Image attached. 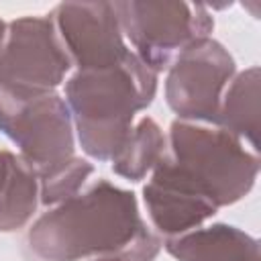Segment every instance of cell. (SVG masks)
<instances>
[{"label":"cell","instance_id":"obj_14","mask_svg":"<svg viewBox=\"0 0 261 261\" xmlns=\"http://www.w3.org/2000/svg\"><path fill=\"white\" fill-rule=\"evenodd\" d=\"M6 29H8V24L0 18V47H2V43H4V39H6Z\"/></svg>","mask_w":261,"mask_h":261},{"label":"cell","instance_id":"obj_4","mask_svg":"<svg viewBox=\"0 0 261 261\" xmlns=\"http://www.w3.org/2000/svg\"><path fill=\"white\" fill-rule=\"evenodd\" d=\"M0 133L18 147L39 181L75 157L73 120L57 92L20 96L0 86Z\"/></svg>","mask_w":261,"mask_h":261},{"label":"cell","instance_id":"obj_1","mask_svg":"<svg viewBox=\"0 0 261 261\" xmlns=\"http://www.w3.org/2000/svg\"><path fill=\"white\" fill-rule=\"evenodd\" d=\"M257 175L259 155L239 137L216 124L175 118L143 188L147 216L165 239L186 234L243 200Z\"/></svg>","mask_w":261,"mask_h":261},{"label":"cell","instance_id":"obj_7","mask_svg":"<svg viewBox=\"0 0 261 261\" xmlns=\"http://www.w3.org/2000/svg\"><path fill=\"white\" fill-rule=\"evenodd\" d=\"M234 71V57L222 43L212 37L196 41L167 69V106L179 120L214 124L222 92Z\"/></svg>","mask_w":261,"mask_h":261},{"label":"cell","instance_id":"obj_11","mask_svg":"<svg viewBox=\"0 0 261 261\" xmlns=\"http://www.w3.org/2000/svg\"><path fill=\"white\" fill-rule=\"evenodd\" d=\"M259 67L253 65L241 73H234L222 92L214 124L232 133L243 143H249L251 151H259Z\"/></svg>","mask_w":261,"mask_h":261},{"label":"cell","instance_id":"obj_10","mask_svg":"<svg viewBox=\"0 0 261 261\" xmlns=\"http://www.w3.org/2000/svg\"><path fill=\"white\" fill-rule=\"evenodd\" d=\"M39 206V177L18 155L0 149V232L29 224Z\"/></svg>","mask_w":261,"mask_h":261},{"label":"cell","instance_id":"obj_13","mask_svg":"<svg viewBox=\"0 0 261 261\" xmlns=\"http://www.w3.org/2000/svg\"><path fill=\"white\" fill-rule=\"evenodd\" d=\"M94 173V165L88 159L73 157L63 169L39 181V202L45 206H57L82 192L88 177Z\"/></svg>","mask_w":261,"mask_h":261},{"label":"cell","instance_id":"obj_2","mask_svg":"<svg viewBox=\"0 0 261 261\" xmlns=\"http://www.w3.org/2000/svg\"><path fill=\"white\" fill-rule=\"evenodd\" d=\"M27 247L41 261H153L161 239L143 220L133 192L98 179L41 214L27 232Z\"/></svg>","mask_w":261,"mask_h":261},{"label":"cell","instance_id":"obj_15","mask_svg":"<svg viewBox=\"0 0 261 261\" xmlns=\"http://www.w3.org/2000/svg\"><path fill=\"white\" fill-rule=\"evenodd\" d=\"M94 261H124V259H116V257H100V259H94Z\"/></svg>","mask_w":261,"mask_h":261},{"label":"cell","instance_id":"obj_5","mask_svg":"<svg viewBox=\"0 0 261 261\" xmlns=\"http://www.w3.org/2000/svg\"><path fill=\"white\" fill-rule=\"evenodd\" d=\"M122 35L135 47V55L155 73L169 69L175 57L200 39L210 37L214 18L196 2H114Z\"/></svg>","mask_w":261,"mask_h":261},{"label":"cell","instance_id":"obj_9","mask_svg":"<svg viewBox=\"0 0 261 261\" xmlns=\"http://www.w3.org/2000/svg\"><path fill=\"white\" fill-rule=\"evenodd\" d=\"M165 251L177 261H259V241L226 222L200 226L165 239Z\"/></svg>","mask_w":261,"mask_h":261},{"label":"cell","instance_id":"obj_3","mask_svg":"<svg viewBox=\"0 0 261 261\" xmlns=\"http://www.w3.org/2000/svg\"><path fill=\"white\" fill-rule=\"evenodd\" d=\"M157 73L133 51L104 69L75 71L65 82V104L82 151L110 161L133 128L137 112L151 106Z\"/></svg>","mask_w":261,"mask_h":261},{"label":"cell","instance_id":"obj_12","mask_svg":"<svg viewBox=\"0 0 261 261\" xmlns=\"http://www.w3.org/2000/svg\"><path fill=\"white\" fill-rule=\"evenodd\" d=\"M165 149V135L161 126L151 118L143 116L133 124L120 149L110 159L112 171L128 181H141L153 171Z\"/></svg>","mask_w":261,"mask_h":261},{"label":"cell","instance_id":"obj_6","mask_svg":"<svg viewBox=\"0 0 261 261\" xmlns=\"http://www.w3.org/2000/svg\"><path fill=\"white\" fill-rule=\"evenodd\" d=\"M71 63L47 16H20L8 22L0 47V86L12 94L55 92Z\"/></svg>","mask_w":261,"mask_h":261},{"label":"cell","instance_id":"obj_8","mask_svg":"<svg viewBox=\"0 0 261 261\" xmlns=\"http://www.w3.org/2000/svg\"><path fill=\"white\" fill-rule=\"evenodd\" d=\"M49 18L75 71L110 67L130 51L114 2H61Z\"/></svg>","mask_w":261,"mask_h":261}]
</instances>
